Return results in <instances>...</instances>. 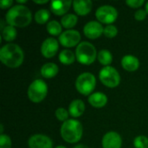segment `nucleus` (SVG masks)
<instances>
[{"mask_svg": "<svg viewBox=\"0 0 148 148\" xmlns=\"http://www.w3.org/2000/svg\"><path fill=\"white\" fill-rule=\"evenodd\" d=\"M16 2H17L18 3H20L21 5H22V3H27V1H26V0H17Z\"/></svg>", "mask_w": 148, "mask_h": 148, "instance_id": "obj_35", "label": "nucleus"}, {"mask_svg": "<svg viewBox=\"0 0 148 148\" xmlns=\"http://www.w3.org/2000/svg\"><path fill=\"white\" fill-rule=\"evenodd\" d=\"M0 148H11V140L6 134L0 135Z\"/></svg>", "mask_w": 148, "mask_h": 148, "instance_id": "obj_29", "label": "nucleus"}, {"mask_svg": "<svg viewBox=\"0 0 148 148\" xmlns=\"http://www.w3.org/2000/svg\"><path fill=\"white\" fill-rule=\"evenodd\" d=\"M135 148H148V138L143 135L137 136L134 140Z\"/></svg>", "mask_w": 148, "mask_h": 148, "instance_id": "obj_26", "label": "nucleus"}, {"mask_svg": "<svg viewBox=\"0 0 148 148\" xmlns=\"http://www.w3.org/2000/svg\"><path fill=\"white\" fill-rule=\"evenodd\" d=\"M99 79L101 83L110 88H116L121 82V76L116 69L111 66L104 67L99 73Z\"/></svg>", "mask_w": 148, "mask_h": 148, "instance_id": "obj_7", "label": "nucleus"}, {"mask_svg": "<svg viewBox=\"0 0 148 148\" xmlns=\"http://www.w3.org/2000/svg\"><path fill=\"white\" fill-rule=\"evenodd\" d=\"M126 3L129 7L136 9V8L141 7L145 3V1L144 0H127V1H126Z\"/></svg>", "mask_w": 148, "mask_h": 148, "instance_id": "obj_30", "label": "nucleus"}, {"mask_svg": "<svg viewBox=\"0 0 148 148\" xmlns=\"http://www.w3.org/2000/svg\"><path fill=\"white\" fill-rule=\"evenodd\" d=\"M28 97L34 103L42 101L48 94V86L46 82L41 79L33 81L28 88Z\"/></svg>", "mask_w": 148, "mask_h": 148, "instance_id": "obj_6", "label": "nucleus"}, {"mask_svg": "<svg viewBox=\"0 0 148 148\" xmlns=\"http://www.w3.org/2000/svg\"><path fill=\"white\" fill-rule=\"evenodd\" d=\"M84 111L85 104L82 100H74L69 106V113L74 118L82 116Z\"/></svg>", "mask_w": 148, "mask_h": 148, "instance_id": "obj_18", "label": "nucleus"}, {"mask_svg": "<svg viewBox=\"0 0 148 148\" xmlns=\"http://www.w3.org/2000/svg\"><path fill=\"white\" fill-rule=\"evenodd\" d=\"M104 36L106 37H108V38H114L117 36L118 34V29L117 28L113 25V24H110V25H108L104 28V32H103Z\"/></svg>", "mask_w": 148, "mask_h": 148, "instance_id": "obj_28", "label": "nucleus"}, {"mask_svg": "<svg viewBox=\"0 0 148 148\" xmlns=\"http://www.w3.org/2000/svg\"><path fill=\"white\" fill-rule=\"evenodd\" d=\"M147 11L140 9V10H137V11L135 12V14H134V18H135L137 21H143V20L147 17Z\"/></svg>", "mask_w": 148, "mask_h": 148, "instance_id": "obj_31", "label": "nucleus"}, {"mask_svg": "<svg viewBox=\"0 0 148 148\" xmlns=\"http://www.w3.org/2000/svg\"><path fill=\"white\" fill-rule=\"evenodd\" d=\"M55 114H56V117L57 118L58 121L65 122L69 120V110H66L63 108H59L56 110Z\"/></svg>", "mask_w": 148, "mask_h": 148, "instance_id": "obj_27", "label": "nucleus"}, {"mask_svg": "<svg viewBox=\"0 0 148 148\" xmlns=\"http://www.w3.org/2000/svg\"><path fill=\"white\" fill-rule=\"evenodd\" d=\"M88 101L89 104L96 108H101L108 103V97L105 94L101 92H96L89 95Z\"/></svg>", "mask_w": 148, "mask_h": 148, "instance_id": "obj_17", "label": "nucleus"}, {"mask_svg": "<svg viewBox=\"0 0 148 148\" xmlns=\"http://www.w3.org/2000/svg\"><path fill=\"white\" fill-rule=\"evenodd\" d=\"M59 49V43L56 39L49 37L45 39L41 45V53L45 58L54 57Z\"/></svg>", "mask_w": 148, "mask_h": 148, "instance_id": "obj_10", "label": "nucleus"}, {"mask_svg": "<svg viewBox=\"0 0 148 148\" xmlns=\"http://www.w3.org/2000/svg\"><path fill=\"white\" fill-rule=\"evenodd\" d=\"M1 32H2V38L5 42L14 41L17 35L16 28L13 26H10V25H6Z\"/></svg>", "mask_w": 148, "mask_h": 148, "instance_id": "obj_23", "label": "nucleus"}, {"mask_svg": "<svg viewBox=\"0 0 148 148\" xmlns=\"http://www.w3.org/2000/svg\"><path fill=\"white\" fill-rule=\"evenodd\" d=\"M73 2L70 0H54L50 3V10L56 16H64L69 10Z\"/></svg>", "mask_w": 148, "mask_h": 148, "instance_id": "obj_14", "label": "nucleus"}, {"mask_svg": "<svg viewBox=\"0 0 148 148\" xmlns=\"http://www.w3.org/2000/svg\"><path fill=\"white\" fill-rule=\"evenodd\" d=\"M95 76L89 72L82 73L75 81L76 90L83 95H89L95 90Z\"/></svg>", "mask_w": 148, "mask_h": 148, "instance_id": "obj_5", "label": "nucleus"}, {"mask_svg": "<svg viewBox=\"0 0 148 148\" xmlns=\"http://www.w3.org/2000/svg\"><path fill=\"white\" fill-rule=\"evenodd\" d=\"M60 43L66 48H73L78 46L81 42V34L75 29H67L59 36Z\"/></svg>", "mask_w": 148, "mask_h": 148, "instance_id": "obj_9", "label": "nucleus"}, {"mask_svg": "<svg viewBox=\"0 0 148 148\" xmlns=\"http://www.w3.org/2000/svg\"><path fill=\"white\" fill-rule=\"evenodd\" d=\"M75 54L69 49H63L59 55V61L64 65H71L75 61Z\"/></svg>", "mask_w": 148, "mask_h": 148, "instance_id": "obj_21", "label": "nucleus"}, {"mask_svg": "<svg viewBox=\"0 0 148 148\" xmlns=\"http://www.w3.org/2000/svg\"><path fill=\"white\" fill-rule=\"evenodd\" d=\"M59 71V68L56 63L53 62H49L45 63L42 68H41V74L44 78L47 79H51L55 77Z\"/></svg>", "mask_w": 148, "mask_h": 148, "instance_id": "obj_19", "label": "nucleus"}, {"mask_svg": "<svg viewBox=\"0 0 148 148\" xmlns=\"http://www.w3.org/2000/svg\"><path fill=\"white\" fill-rule=\"evenodd\" d=\"M93 3L91 0H75L73 1V9L79 16H87L92 10Z\"/></svg>", "mask_w": 148, "mask_h": 148, "instance_id": "obj_15", "label": "nucleus"}, {"mask_svg": "<svg viewBox=\"0 0 148 148\" xmlns=\"http://www.w3.org/2000/svg\"><path fill=\"white\" fill-rule=\"evenodd\" d=\"M146 11H147V13L148 14V2L147 3V4H146Z\"/></svg>", "mask_w": 148, "mask_h": 148, "instance_id": "obj_36", "label": "nucleus"}, {"mask_svg": "<svg viewBox=\"0 0 148 148\" xmlns=\"http://www.w3.org/2000/svg\"><path fill=\"white\" fill-rule=\"evenodd\" d=\"M50 17V12L46 9L39 10L35 14V21L39 24L46 23Z\"/></svg>", "mask_w": 148, "mask_h": 148, "instance_id": "obj_25", "label": "nucleus"}, {"mask_svg": "<svg viewBox=\"0 0 148 148\" xmlns=\"http://www.w3.org/2000/svg\"><path fill=\"white\" fill-rule=\"evenodd\" d=\"M23 51L17 44L7 43L0 49V61L8 68H18L23 62Z\"/></svg>", "mask_w": 148, "mask_h": 148, "instance_id": "obj_2", "label": "nucleus"}, {"mask_svg": "<svg viewBox=\"0 0 148 148\" xmlns=\"http://www.w3.org/2000/svg\"><path fill=\"white\" fill-rule=\"evenodd\" d=\"M95 16L101 23L110 25L116 21L118 17V11L114 6L102 5L96 10Z\"/></svg>", "mask_w": 148, "mask_h": 148, "instance_id": "obj_8", "label": "nucleus"}, {"mask_svg": "<svg viewBox=\"0 0 148 148\" xmlns=\"http://www.w3.org/2000/svg\"><path fill=\"white\" fill-rule=\"evenodd\" d=\"M73 148H88L87 146H85V145H83V144H80V145H77V146H75V147Z\"/></svg>", "mask_w": 148, "mask_h": 148, "instance_id": "obj_34", "label": "nucleus"}, {"mask_svg": "<svg viewBox=\"0 0 148 148\" xmlns=\"http://www.w3.org/2000/svg\"><path fill=\"white\" fill-rule=\"evenodd\" d=\"M56 148H67V147H63V146H57Z\"/></svg>", "mask_w": 148, "mask_h": 148, "instance_id": "obj_37", "label": "nucleus"}, {"mask_svg": "<svg viewBox=\"0 0 148 148\" xmlns=\"http://www.w3.org/2000/svg\"><path fill=\"white\" fill-rule=\"evenodd\" d=\"M48 2H49L48 0H42V1L34 0V3H38V4H44V3H47Z\"/></svg>", "mask_w": 148, "mask_h": 148, "instance_id": "obj_33", "label": "nucleus"}, {"mask_svg": "<svg viewBox=\"0 0 148 148\" xmlns=\"http://www.w3.org/2000/svg\"><path fill=\"white\" fill-rule=\"evenodd\" d=\"M12 4H13L12 0H2V1H0V8L2 10L8 9L10 7H11Z\"/></svg>", "mask_w": 148, "mask_h": 148, "instance_id": "obj_32", "label": "nucleus"}, {"mask_svg": "<svg viewBox=\"0 0 148 148\" xmlns=\"http://www.w3.org/2000/svg\"><path fill=\"white\" fill-rule=\"evenodd\" d=\"M60 133L62 138L66 142L74 144L78 142L82 139L83 134V127L79 121L69 119L62 123Z\"/></svg>", "mask_w": 148, "mask_h": 148, "instance_id": "obj_3", "label": "nucleus"}, {"mask_svg": "<svg viewBox=\"0 0 148 148\" xmlns=\"http://www.w3.org/2000/svg\"><path fill=\"white\" fill-rule=\"evenodd\" d=\"M104 32V28L101 23L97 21H90L85 24L83 28V33L85 36L89 39H97Z\"/></svg>", "mask_w": 148, "mask_h": 148, "instance_id": "obj_11", "label": "nucleus"}, {"mask_svg": "<svg viewBox=\"0 0 148 148\" xmlns=\"http://www.w3.org/2000/svg\"><path fill=\"white\" fill-rule=\"evenodd\" d=\"M101 145L103 148H121L122 139L116 132H108L102 138Z\"/></svg>", "mask_w": 148, "mask_h": 148, "instance_id": "obj_13", "label": "nucleus"}, {"mask_svg": "<svg viewBox=\"0 0 148 148\" xmlns=\"http://www.w3.org/2000/svg\"><path fill=\"white\" fill-rule=\"evenodd\" d=\"M29 148H53L51 139L43 134H34L28 140Z\"/></svg>", "mask_w": 148, "mask_h": 148, "instance_id": "obj_12", "label": "nucleus"}, {"mask_svg": "<svg viewBox=\"0 0 148 148\" xmlns=\"http://www.w3.org/2000/svg\"><path fill=\"white\" fill-rule=\"evenodd\" d=\"M97 59H98L99 62L101 65H103L105 67H108L113 62V56H112V54H111V52L109 50H108V49H101L98 53Z\"/></svg>", "mask_w": 148, "mask_h": 148, "instance_id": "obj_22", "label": "nucleus"}, {"mask_svg": "<svg viewBox=\"0 0 148 148\" xmlns=\"http://www.w3.org/2000/svg\"><path fill=\"white\" fill-rule=\"evenodd\" d=\"M47 31L49 32V34H50L51 36H60L62 32V26L60 23H58L56 20L50 21L47 24Z\"/></svg>", "mask_w": 148, "mask_h": 148, "instance_id": "obj_24", "label": "nucleus"}, {"mask_svg": "<svg viewBox=\"0 0 148 148\" xmlns=\"http://www.w3.org/2000/svg\"><path fill=\"white\" fill-rule=\"evenodd\" d=\"M97 51L95 47L88 42H82L76 47V60L83 65H90L95 62L97 58Z\"/></svg>", "mask_w": 148, "mask_h": 148, "instance_id": "obj_4", "label": "nucleus"}, {"mask_svg": "<svg viewBox=\"0 0 148 148\" xmlns=\"http://www.w3.org/2000/svg\"><path fill=\"white\" fill-rule=\"evenodd\" d=\"M32 21V14L29 9L24 5L16 4L12 6L5 15V22L13 27L24 28Z\"/></svg>", "mask_w": 148, "mask_h": 148, "instance_id": "obj_1", "label": "nucleus"}, {"mask_svg": "<svg viewBox=\"0 0 148 148\" xmlns=\"http://www.w3.org/2000/svg\"><path fill=\"white\" fill-rule=\"evenodd\" d=\"M121 66L125 70L128 72H134L140 67V61L134 56L127 55L121 59Z\"/></svg>", "mask_w": 148, "mask_h": 148, "instance_id": "obj_16", "label": "nucleus"}, {"mask_svg": "<svg viewBox=\"0 0 148 148\" xmlns=\"http://www.w3.org/2000/svg\"><path fill=\"white\" fill-rule=\"evenodd\" d=\"M78 22V17L75 14H66L61 19V24L67 29H72Z\"/></svg>", "mask_w": 148, "mask_h": 148, "instance_id": "obj_20", "label": "nucleus"}]
</instances>
